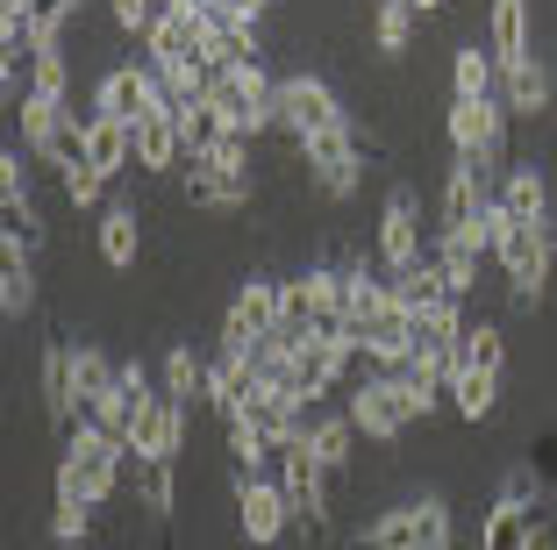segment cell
<instances>
[{"instance_id": "obj_26", "label": "cell", "mask_w": 557, "mask_h": 550, "mask_svg": "<svg viewBox=\"0 0 557 550\" xmlns=\"http://www.w3.org/2000/svg\"><path fill=\"white\" fill-rule=\"evenodd\" d=\"M493 58L500 65L529 58V0H493Z\"/></svg>"}, {"instance_id": "obj_39", "label": "cell", "mask_w": 557, "mask_h": 550, "mask_svg": "<svg viewBox=\"0 0 557 550\" xmlns=\"http://www.w3.org/2000/svg\"><path fill=\"white\" fill-rule=\"evenodd\" d=\"M86 508L94 501H79V493H58V508H50V529H58V543H86Z\"/></svg>"}, {"instance_id": "obj_14", "label": "cell", "mask_w": 557, "mask_h": 550, "mask_svg": "<svg viewBox=\"0 0 557 550\" xmlns=\"http://www.w3.org/2000/svg\"><path fill=\"white\" fill-rule=\"evenodd\" d=\"M379 258H386V272L422 265V208H414L408 186H394V194H386V215H379Z\"/></svg>"}, {"instance_id": "obj_46", "label": "cell", "mask_w": 557, "mask_h": 550, "mask_svg": "<svg viewBox=\"0 0 557 550\" xmlns=\"http://www.w3.org/2000/svg\"><path fill=\"white\" fill-rule=\"evenodd\" d=\"M65 550H72V543H65Z\"/></svg>"}, {"instance_id": "obj_38", "label": "cell", "mask_w": 557, "mask_h": 550, "mask_svg": "<svg viewBox=\"0 0 557 550\" xmlns=\"http://www.w3.org/2000/svg\"><path fill=\"white\" fill-rule=\"evenodd\" d=\"M72 8H79V0H44V8H36V29H29V50H58V36H65Z\"/></svg>"}, {"instance_id": "obj_43", "label": "cell", "mask_w": 557, "mask_h": 550, "mask_svg": "<svg viewBox=\"0 0 557 550\" xmlns=\"http://www.w3.org/2000/svg\"><path fill=\"white\" fill-rule=\"evenodd\" d=\"M0 200H29V172H22V158H15V150L0 158Z\"/></svg>"}, {"instance_id": "obj_11", "label": "cell", "mask_w": 557, "mask_h": 550, "mask_svg": "<svg viewBox=\"0 0 557 550\" xmlns=\"http://www.w3.org/2000/svg\"><path fill=\"white\" fill-rule=\"evenodd\" d=\"M236 522H244L250 543H278V529L294 522V508H286V493H278L272 472H236Z\"/></svg>"}, {"instance_id": "obj_4", "label": "cell", "mask_w": 557, "mask_h": 550, "mask_svg": "<svg viewBox=\"0 0 557 550\" xmlns=\"http://www.w3.org/2000/svg\"><path fill=\"white\" fill-rule=\"evenodd\" d=\"M493 258L508 265V286L522 308H536L543 286H550V258H557V236H550V215L543 222H500V243H493Z\"/></svg>"}, {"instance_id": "obj_35", "label": "cell", "mask_w": 557, "mask_h": 550, "mask_svg": "<svg viewBox=\"0 0 557 550\" xmlns=\"http://www.w3.org/2000/svg\"><path fill=\"white\" fill-rule=\"evenodd\" d=\"M408 36H414V8H408V0H379L372 44L386 50V58H400V50H408Z\"/></svg>"}, {"instance_id": "obj_24", "label": "cell", "mask_w": 557, "mask_h": 550, "mask_svg": "<svg viewBox=\"0 0 557 550\" xmlns=\"http://www.w3.org/2000/svg\"><path fill=\"white\" fill-rule=\"evenodd\" d=\"M429 258L443 265L450 293H472V286H479V258H486V243H479V236H436V250H429Z\"/></svg>"}, {"instance_id": "obj_28", "label": "cell", "mask_w": 557, "mask_h": 550, "mask_svg": "<svg viewBox=\"0 0 557 550\" xmlns=\"http://www.w3.org/2000/svg\"><path fill=\"white\" fill-rule=\"evenodd\" d=\"M350 437H358V421H350V415H308V451L322 457L329 472L350 465Z\"/></svg>"}, {"instance_id": "obj_25", "label": "cell", "mask_w": 557, "mask_h": 550, "mask_svg": "<svg viewBox=\"0 0 557 550\" xmlns=\"http://www.w3.org/2000/svg\"><path fill=\"white\" fill-rule=\"evenodd\" d=\"M164 393L172 401H208V357L194 343H172L164 351Z\"/></svg>"}, {"instance_id": "obj_29", "label": "cell", "mask_w": 557, "mask_h": 550, "mask_svg": "<svg viewBox=\"0 0 557 550\" xmlns=\"http://www.w3.org/2000/svg\"><path fill=\"white\" fill-rule=\"evenodd\" d=\"M115 372H122V365H108V357H100L94 343H79V351H72V401H79V407H94L100 393L115 387Z\"/></svg>"}, {"instance_id": "obj_36", "label": "cell", "mask_w": 557, "mask_h": 550, "mask_svg": "<svg viewBox=\"0 0 557 550\" xmlns=\"http://www.w3.org/2000/svg\"><path fill=\"white\" fill-rule=\"evenodd\" d=\"M136 493L150 515H172V457H136Z\"/></svg>"}, {"instance_id": "obj_37", "label": "cell", "mask_w": 557, "mask_h": 550, "mask_svg": "<svg viewBox=\"0 0 557 550\" xmlns=\"http://www.w3.org/2000/svg\"><path fill=\"white\" fill-rule=\"evenodd\" d=\"M36 243H44L36 208L29 200H8V208H0V250H36Z\"/></svg>"}, {"instance_id": "obj_31", "label": "cell", "mask_w": 557, "mask_h": 550, "mask_svg": "<svg viewBox=\"0 0 557 550\" xmlns=\"http://www.w3.org/2000/svg\"><path fill=\"white\" fill-rule=\"evenodd\" d=\"M0 308H8V315H29V308H36L29 250H0Z\"/></svg>"}, {"instance_id": "obj_34", "label": "cell", "mask_w": 557, "mask_h": 550, "mask_svg": "<svg viewBox=\"0 0 557 550\" xmlns=\"http://www.w3.org/2000/svg\"><path fill=\"white\" fill-rule=\"evenodd\" d=\"M180 114V144H186V158H200V150H214L222 144V114H214V100H194V108H172Z\"/></svg>"}, {"instance_id": "obj_1", "label": "cell", "mask_w": 557, "mask_h": 550, "mask_svg": "<svg viewBox=\"0 0 557 550\" xmlns=\"http://www.w3.org/2000/svg\"><path fill=\"white\" fill-rule=\"evenodd\" d=\"M500 357H508V337L493 322H465V337L450 343V407L465 421L493 415V401H500Z\"/></svg>"}, {"instance_id": "obj_9", "label": "cell", "mask_w": 557, "mask_h": 550, "mask_svg": "<svg viewBox=\"0 0 557 550\" xmlns=\"http://www.w3.org/2000/svg\"><path fill=\"white\" fill-rule=\"evenodd\" d=\"M272 114H278V130L294 136V144H308V136H322V130H336V122H344V100L329 94L322 80L294 72V80H278V94H272Z\"/></svg>"}, {"instance_id": "obj_12", "label": "cell", "mask_w": 557, "mask_h": 550, "mask_svg": "<svg viewBox=\"0 0 557 550\" xmlns=\"http://www.w3.org/2000/svg\"><path fill=\"white\" fill-rule=\"evenodd\" d=\"M486 208H493V194H486V164L458 158V164H450V179H443V229H436V236H479ZM479 243H486V236H479Z\"/></svg>"}, {"instance_id": "obj_7", "label": "cell", "mask_w": 557, "mask_h": 550, "mask_svg": "<svg viewBox=\"0 0 557 550\" xmlns=\"http://www.w3.org/2000/svg\"><path fill=\"white\" fill-rule=\"evenodd\" d=\"M329 479H336V472L308 451V429H300V437L278 451V493H286V508H294V522L308 536L329 529Z\"/></svg>"}, {"instance_id": "obj_42", "label": "cell", "mask_w": 557, "mask_h": 550, "mask_svg": "<svg viewBox=\"0 0 557 550\" xmlns=\"http://www.w3.org/2000/svg\"><path fill=\"white\" fill-rule=\"evenodd\" d=\"M158 8H164V0H115V29H129V36H150Z\"/></svg>"}, {"instance_id": "obj_13", "label": "cell", "mask_w": 557, "mask_h": 550, "mask_svg": "<svg viewBox=\"0 0 557 550\" xmlns=\"http://www.w3.org/2000/svg\"><path fill=\"white\" fill-rule=\"evenodd\" d=\"M300 158H308V172L322 179V194H350V186H358V172H364V150H358V136H350V122L308 136V144H300Z\"/></svg>"}, {"instance_id": "obj_8", "label": "cell", "mask_w": 557, "mask_h": 550, "mask_svg": "<svg viewBox=\"0 0 557 550\" xmlns=\"http://www.w3.org/2000/svg\"><path fill=\"white\" fill-rule=\"evenodd\" d=\"M450 150L500 172V158H508V100H450Z\"/></svg>"}, {"instance_id": "obj_2", "label": "cell", "mask_w": 557, "mask_h": 550, "mask_svg": "<svg viewBox=\"0 0 557 550\" xmlns=\"http://www.w3.org/2000/svg\"><path fill=\"white\" fill-rule=\"evenodd\" d=\"M122 457H129V443L108 437L94 415H79L65 429V457H58V493H79V501H108L122 486Z\"/></svg>"}, {"instance_id": "obj_21", "label": "cell", "mask_w": 557, "mask_h": 550, "mask_svg": "<svg viewBox=\"0 0 557 550\" xmlns=\"http://www.w3.org/2000/svg\"><path fill=\"white\" fill-rule=\"evenodd\" d=\"M450 100H500V58L465 44L458 58H450Z\"/></svg>"}, {"instance_id": "obj_5", "label": "cell", "mask_w": 557, "mask_h": 550, "mask_svg": "<svg viewBox=\"0 0 557 550\" xmlns=\"http://www.w3.org/2000/svg\"><path fill=\"white\" fill-rule=\"evenodd\" d=\"M186 200L194 208H244L250 200V144L244 136H222L214 150L186 158Z\"/></svg>"}, {"instance_id": "obj_22", "label": "cell", "mask_w": 557, "mask_h": 550, "mask_svg": "<svg viewBox=\"0 0 557 550\" xmlns=\"http://www.w3.org/2000/svg\"><path fill=\"white\" fill-rule=\"evenodd\" d=\"M136 158V130L115 122V114H86V164L94 172H122Z\"/></svg>"}, {"instance_id": "obj_41", "label": "cell", "mask_w": 557, "mask_h": 550, "mask_svg": "<svg viewBox=\"0 0 557 550\" xmlns=\"http://www.w3.org/2000/svg\"><path fill=\"white\" fill-rule=\"evenodd\" d=\"M100 186H108V172H94V164L65 172V200H72V208H100Z\"/></svg>"}, {"instance_id": "obj_30", "label": "cell", "mask_w": 557, "mask_h": 550, "mask_svg": "<svg viewBox=\"0 0 557 550\" xmlns=\"http://www.w3.org/2000/svg\"><path fill=\"white\" fill-rule=\"evenodd\" d=\"M136 250H144V236H136V208H108V215H100V258L129 272Z\"/></svg>"}, {"instance_id": "obj_27", "label": "cell", "mask_w": 557, "mask_h": 550, "mask_svg": "<svg viewBox=\"0 0 557 550\" xmlns=\"http://www.w3.org/2000/svg\"><path fill=\"white\" fill-rule=\"evenodd\" d=\"M500 100H508V114H543L550 80H543L536 58H522V65H500Z\"/></svg>"}, {"instance_id": "obj_45", "label": "cell", "mask_w": 557, "mask_h": 550, "mask_svg": "<svg viewBox=\"0 0 557 550\" xmlns=\"http://www.w3.org/2000/svg\"><path fill=\"white\" fill-rule=\"evenodd\" d=\"M550 236H557V215H550Z\"/></svg>"}, {"instance_id": "obj_18", "label": "cell", "mask_w": 557, "mask_h": 550, "mask_svg": "<svg viewBox=\"0 0 557 550\" xmlns=\"http://www.w3.org/2000/svg\"><path fill=\"white\" fill-rule=\"evenodd\" d=\"M136 164H144V172H172V164H186V144H180V114H172V100L144 108V122H136Z\"/></svg>"}, {"instance_id": "obj_20", "label": "cell", "mask_w": 557, "mask_h": 550, "mask_svg": "<svg viewBox=\"0 0 557 550\" xmlns=\"http://www.w3.org/2000/svg\"><path fill=\"white\" fill-rule=\"evenodd\" d=\"M400 387L414 393V415H436L450 401V351H414L400 365Z\"/></svg>"}, {"instance_id": "obj_17", "label": "cell", "mask_w": 557, "mask_h": 550, "mask_svg": "<svg viewBox=\"0 0 557 550\" xmlns=\"http://www.w3.org/2000/svg\"><path fill=\"white\" fill-rule=\"evenodd\" d=\"M479 550H536V501H529V486L515 479L500 501H493L486 529H479Z\"/></svg>"}, {"instance_id": "obj_16", "label": "cell", "mask_w": 557, "mask_h": 550, "mask_svg": "<svg viewBox=\"0 0 557 550\" xmlns=\"http://www.w3.org/2000/svg\"><path fill=\"white\" fill-rule=\"evenodd\" d=\"M180 437H186V401L150 393L136 429H129V457H180Z\"/></svg>"}, {"instance_id": "obj_10", "label": "cell", "mask_w": 557, "mask_h": 550, "mask_svg": "<svg viewBox=\"0 0 557 550\" xmlns=\"http://www.w3.org/2000/svg\"><path fill=\"white\" fill-rule=\"evenodd\" d=\"M350 421H358L364 437H400V429H408L414 421V393L400 387V372H372V379H358V387H350V407H344Z\"/></svg>"}, {"instance_id": "obj_3", "label": "cell", "mask_w": 557, "mask_h": 550, "mask_svg": "<svg viewBox=\"0 0 557 550\" xmlns=\"http://www.w3.org/2000/svg\"><path fill=\"white\" fill-rule=\"evenodd\" d=\"M272 94H278V80H264V65H222V72H214V86H208L214 114H222V130L244 136V144L278 122V114H272Z\"/></svg>"}, {"instance_id": "obj_44", "label": "cell", "mask_w": 557, "mask_h": 550, "mask_svg": "<svg viewBox=\"0 0 557 550\" xmlns=\"http://www.w3.org/2000/svg\"><path fill=\"white\" fill-rule=\"evenodd\" d=\"M408 8H414V15H429V8H443V0H408Z\"/></svg>"}, {"instance_id": "obj_32", "label": "cell", "mask_w": 557, "mask_h": 550, "mask_svg": "<svg viewBox=\"0 0 557 550\" xmlns=\"http://www.w3.org/2000/svg\"><path fill=\"white\" fill-rule=\"evenodd\" d=\"M15 122H22V144H29V150H44V144H50V130L65 122V100H58V94H22Z\"/></svg>"}, {"instance_id": "obj_6", "label": "cell", "mask_w": 557, "mask_h": 550, "mask_svg": "<svg viewBox=\"0 0 557 550\" xmlns=\"http://www.w3.org/2000/svg\"><path fill=\"white\" fill-rule=\"evenodd\" d=\"M450 536H458V522H450V508L429 493V501L386 508V515L358 536V550H450Z\"/></svg>"}, {"instance_id": "obj_23", "label": "cell", "mask_w": 557, "mask_h": 550, "mask_svg": "<svg viewBox=\"0 0 557 550\" xmlns=\"http://www.w3.org/2000/svg\"><path fill=\"white\" fill-rule=\"evenodd\" d=\"M44 407L58 429H72V415H79V401H72V343H50L44 351Z\"/></svg>"}, {"instance_id": "obj_19", "label": "cell", "mask_w": 557, "mask_h": 550, "mask_svg": "<svg viewBox=\"0 0 557 550\" xmlns=\"http://www.w3.org/2000/svg\"><path fill=\"white\" fill-rule=\"evenodd\" d=\"M493 200H500V215H515V222H543V215H550V179H543L536 158H529V164H508Z\"/></svg>"}, {"instance_id": "obj_33", "label": "cell", "mask_w": 557, "mask_h": 550, "mask_svg": "<svg viewBox=\"0 0 557 550\" xmlns=\"http://www.w3.org/2000/svg\"><path fill=\"white\" fill-rule=\"evenodd\" d=\"M36 158H44L58 179H65V172H79V164H86V122H79V114H65V122L50 130V144L36 150Z\"/></svg>"}, {"instance_id": "obj_40", "label": "cell", "mask_w": 557, "mask_h": 550, "mask_svg": "<svg viewBox=\"0 0 557 550\" xmlns=\"http://www.w3.org/2000/svg\"><path fill=\"white\" fill-rule=\"evenodd\" d=\"M29 94L65 100V50H29Z\"/></svg>"}, {"instance_id": "obj_15", "label": "cell", "mask_w": 557, "mask_h": 550, "mask_svg": "<svg viewBox=\"0 0 557 550\" xmlns=\"http://www.w3.org/2000/svg\"><path fill=\"white\" fill-rule=\"evenodd\" d=\"M158 100L164 94H158V72L150 65H115L94 86V114H115V122H129V130L144 122V108H158Z\"/></svg>"}]
</instances>
